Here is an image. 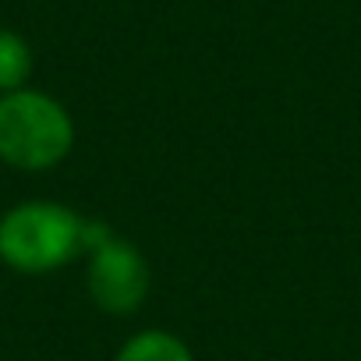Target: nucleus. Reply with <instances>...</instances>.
I'll list each match as a JSON object with an SVG mask.
<instances>
[{
  "label": "nucleus",
  "mask_w": 361,
  "mask_h": 361,
  "mask_svg": "<svg viewBox=\"0 0 361 361\" xmlns=\"http://www.w3.org/2000/svg\"><path fill=\"white\" fill-rule=\"evenodd\" d=\"M85 248V220L57 202H25L0 216V259L22 273H50Z\"/></svg>",
  "instance_id": "nucleus-2"
},
{
  "label": "nucleus",
  "mask_w": 361,
  "mask_h": 361,
  "mask_svg": "<svg viewBox=\"0 0 361 361\" xmlns=\"http://www.w3.org/2000/svg\"><path fill=\"white\" fill-rule=\"evenodd\" d=\"M89 294L110 315H131L149 294V266L124 238H106L89 248Z\"/></svg>",
  "instance_id": "nucleus-3"
},
{
  "label": "nucleus",
  "mask_w": 361,
  "mask_h": 361,
  "mask_svg": "<svg viewBox=\"0 0 361 361\" xmlns=\"http://www.w3.org/2000/svg\"><path fill=\"white\" fill-rule=\"evenodd\" d=\"M32 75V50L18 32L0 29V92H18Z\"/></svg>",
  "instance_id": "nucleus-5"
},
{
  "label": "nucleus",
  "mask_w": 361,
  "mask_h": 361,
  "mask_svg": "<svg viewBox=\"0 0 361 361\" xmlns=\"http://www.w3.org/2000/svg\"><path fill=\"white\" fill-rule=\"evenodd\" d=\"M117 361H195L192 350L180 343L173 333H163V329H145L138 336H131Z\"/></svg>",
  "instance_id": "nucleus-4"
},
{
  "label": "nucleus",
  "mask_w": 361,
  "mask_h": 361,
  "mask_svg": "<svg viewBox=\"0 0 361 361\" xmlns=\"http://www.w3.org/2000/svg\"><path fill=\"white\" fill-rule=\"evenodd\" d=\"M75 145L68 110L32 89L0 96V159L18 170H50Z\"/></svg>",
  "instance_id": "nucleus-1"
}]
</instances>
